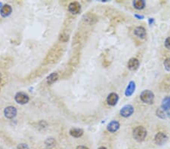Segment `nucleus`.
<instances>
[{
  "instance_id": "f257e3e1",
  "label": "nucleus",
  "mask_w": 170,
  "mask_h": 149,
  "mask_svg": "<svg viewBox=\"0 0 170 149\" xmlns=\"http://www.w3.org/2000/svg\"><path fill=\"white\" fill-rule=\"evenodd\" d=\"M63 54V49L58 46H55L52 47L49 52V53L46 56L45 59V62L46 64L49 63H55L58 62V59L61 57Z\"/></svg>"
},
{
  "instance_id": "f03ea898",
  "label": "nucleus",
  "mask_w": 170,
  "mask_h": 149,
  "mask_svg": "<svg viewBox=\"0 0 170 149\" xmlns=\"http://www.w3.org/2000/svg\"><path fill=\"white\" fill-rule=\"evenodd\" d=\"M147 133V129L142 126H136L132 131V135H133L134 139L138 142H141L145 139Z\"/></svg>"
},
{
  "instance_id": "7ed1b4c3",
  "label": "nucleus",
  "mask_w": 170,
  "mask_h": 149,
  "mask_svg": "<svg viewBox=\"0 0 170 149\" xmlns=\"http://www.w3.org/2000/svg\"><path fill=\"white\" fill-rule=\"evenodd\" d=\"M140 99H141V102L144 103L151 105L154 102V93L150 90H144L140 94Z\"/></svg>"
},
{
  "instance_id": "20e7f679",
  "label": "nucleus",
  "mask_w": 170,
  "mask_h": 149,
  "mask_svg": "<svg viewBox=\"0 0 170 149\" xmlns=\"http://www.w3.org/2000/svg\"><path fill=\"white\" fill-rule=\"evenodd\" d=\"M14 100L20 105H25L30 101V97L24 92H18L14 96Z\"/></svg>"
},
{
  "instance_id": "39448f33",
  "label": "nucleus",
  "mask_w": 170,
  "mask_h": 149,
  "mask_svg": "<svg viewBox=\"0 0 170 149\" xmlns=\"http://www.w3.org/2000/svg\"><path fill=\"white\" fill-rule=\"evenodd\" d=\"M134 113V107L132 105H126L120 109V114L122 117L127 118L132 115Z\"/></svg>"
},
{
  "instance_id": "423d86ee",
  "label": "nucleus",
  "mask_w": 170,
  "mask_h": 149,
  "mask_svg": "<svg viewBox=\"0 0 170 149\" xmlns=\"http://www.w3.org/2000/svg\"><path fill=\"white\" fill-rule=\"evenodd\" d=\"M18 114V110L14 106H10L6 107L4 109V115L6 118L8 119H13L16 117Z\"/></svg>"
},
{
  "instance_id": "0eeeda50",
  "label": "nucleus",
  "mask_w": 170,
  "mask_h": 149,
  "mask_svg": "<svg viewBox=\"0 0 170 149\" xmlns=\"http://www.w3.org/2000/svg\"><path fill=\"white\" fill-rule=\"evenodd\" d=\"M168 140V137L165 133L162 132H159L156 134L154 137L155 143L158 145H163Z\"/></svg>"
},
{
  "instance_id": "6e6552de",
  "label": "nucleus",
  "mask_w": 170,
  "mask_h": 149,
  "mask_svg": "<svg viewBox=\"0 0 170 149\" xmlns=\"http://www.w3.org/2000/svg\"><path fill=\"white\" fill-rule=\"evenodd\" d=\"M68 11L73 14H77L81 11V5L78 2H70L68 5Z\"/></svg>"
},
{
  "instance_id": "1a4fd4ad",
  "label": "nucleus",
  "mask_w": 170,
  "mask_h": 149,
  "mask_svg": "<svg viewBox=\"0 0 170 149\" xmlns=\"http://www.w3.org/2000/svg\"><path fill=\"white\" fill-rule=\"evenodd\" d=\"M119 101V96L116 93H111L107 97V103L111 106H115Z\"/></svg>"
},
{
  "instance_id": "9d476101",
  "label": "nucleus",
  "mask_w": 170,
  "mask_h": 149,
  "mask_svg": "<svg viewBox=\"0 0 170 149\" xmlns=\"http://www.w3.org/2000/svg\"><path fill=\"white\" fill-rule=\"evenodd\" d=\"M128 68L131 71H135L138 68L140 65L139 60L137 58L132 57L131 59H129V60L128 61Z\"/></svg>"
},
{
  "instance_id": "9b49d317",
  "label": "nucleus",
  "mask_w": 170,
  "mask_h": 149,
  "mask_svg": "<svg viewBox=\"0 0 170 149\" xmlns=\"http://www.w3.org/2000/svg\"><path fill=\"white\" fill-rule=\"evenodd\" d=\"M120 127V123L117 120H111L107 126V129L110 132H116Z\"/></svg>"
},
{
  "instance_id": "f8f14e48",
  "label": "nucleus",
  "mask_w": 170,
  "mask_h": 149,
  "mask_svg": "<svg viewBox=\"0 0 170 149\" xmlns=\"http://www.w3.org/2000/svg\"><path fill=\"white\" fill-rule=\"evenodd\" d=\"M134 34L136 35L138 38H141V39H144L147 36V32L144 27L143 26H137L134 30Z\"/></svg>"
},
{
  "instance_id": "ddd939ff",
  "label": "nucleus",
  "mask_w": 170,
  "mask_h": 149,
  "mask_svg": "<svg viewBox=\"0 0 170 149\" xmlns=\"http://www.w3.org/2000/svg\"><path fill=\"white\" fill-rule=\"evenodd\" d=\"M12 12V8L10 5L5 4V5H2V7L0 9V14L3 17H7L10 15Z\"/></svg>"
},
{
  "instance_id": "4468645a",
  "label": "nucleus",
  "mask_w": 170,
  "mask_h": 149,
  "mask_svg": "<svg viewBox=\"0 0 170 149\" xmlns=\"http://www.w3.org/2000/svg\"><path fill=\"white\" fill-rule=\"evenodd\" d=\"M135 88H136V85H135V82L134 81H131L129 83L128 86L126 87V90H125V96L129 97L131 96L134 93H135Z\"/></svg>"
},
{
  "instance_id": "2eb2a0df",
  "label": "nucleus",
  "mask_w": 170,
  "mask_h": 149,
  "mask_svg": "<svg viewBox=\"0 0 170 149\" xmlns=\"http://www.w3.org/2000/svg\"><path fill=\"white\" fill-rule=\"evenodd\" d=\"M69 133L71 136L74 137V138H79L83 135L84 131L81 128H71L69 131Z\"/></svg>"
},
{
  "instance_id": "dca6fc26",
  "label": "nucleus",
  "mask_w": 170,
  "mask_h": 149,
  "mask_svg": "<svg viewBox=\"0 0 170 149\" xmlns=\"http://www.w3.org/2000/svg\"><path fill=\"white\" fill-rule=\"evenodd\" d=\"M59 78V75L57 72H52L49 75H48L47 78H46V83H47L49 85L54 84L55 82H56L57 81Z\"/></svg>"
},
{
  "instance_id": "f3484780",
  "label": "nucleus",
  "mask_w": 170,
  "mask_h": 149,
  "mask_svg": "<svg viewBox=\"0 0 170 149\" xmlns=\"http://www.w3.org/2000/svg\"><path fill=\"white\" fill-rule=\"evenodd\" d=\"M133 7L137 10H142L145 7V1L144 0H135L132 2Z\"/></svg>"
},
{
  "instance_id": "a211bd4d",
  "label": "nucleus",
  "mask_w": 170,
  "mask_h": 149,
  "mask_svg": "<svg viewBox=\"0 0 170 149\" xmlns=\"http://www.w3.org/2000/svg\"><path fill=\"white\" fill-rule=\"evenodd\" d=\"M161 108L163 111H168L170 110V96H167L163 99L161 105Z\"/></svg>"
},
{
  "instance_id": "6ab92c4d",
  "label": "nucleus",
  "mask_w": 170,
  "mask_h": 149,
  "mask_svg": "<svg viewBox=\"0 0 170 149\" xmlns=\"http://www.w3.org/2000/svg\"><path fill=\"white\" fill-rule=\"evenodd\" d=\"M55 140L53 138H49L46 140L45 141V144H46V146L48 147V148H52L55 145Z\"/></svg>"
},
{
  "instance_id": "aec40b11",
  "label": "nucleus",
  "mask_w": 170,
  "mask_h": 149,
  "mask_svg": "<svg viewBox=\"0 0 170 149\" xmlns=\"http://www.w3.org/2000/svg\"><path fill=\"white\" fill-rule=\"evenodd\" d=\"M69 36H70V35H69V34H67V32H61L59 35L60 41H63V42H66V41H67L69 40Z\"/></svg>"
},
{
  "instance_id": "412c9836",
  "label": "nucleus",
  "mask_w": 170,
  "mask_h": 149,
  "mask_svg": "<svg viewBox=\"0 0 170 149\" xmlns=\"http://www.w3.org/2000/svg\"><path fill=\"white\" fill-rule=\"evenodd\" d=\"M163 65H164V68L166 71H170V57L166 58V59L164 60L163 62Z\"/></svg>"
},
{
  "instance_id": "4be33fe9",
  "label": "nucleus",
  "mask_w": 170,
  "mask_h": 149,
  "mask_svg": "<svg viewBox=\"0 0 170 149\" xmlns=\"http://www.w3.org/2000/svg\"><path fill=\"white\" fill-rule=\"evenodd\" d=\"M17 149H29V147H28L27 144H25V143H21V144H19L18 145Z\"/></svg>"
},
{
  "instance_id": "5701e85b",
  "label": "nucleus",
  "mask_w": 170,
  "mask_h": 149,
  "mask_svg": "<svg viewBox=\"0 0 170 149\" xmlns=\"http://www.w3.org/2000/svg\"><path fill=\"white\" fill-rule=\"evenodd\" d=\"M164 44H165V47H166L167 49L170 50V37H168V38L165 40Z\"/></svg>"
},
{
  "instance_id": "b1692460",
  "label": "nucleus",
  "mask_w": 170,
  "mask_h": 149,
  "mask_svg": "<svg viewBox=\"0 0 170 149\" xmlns=\"http://www.w3.org/2000/svg\"><path fill=\"white\" fill-rule=\"evenodd\" d=\"M134 17H135V18H137L138 20H143V19L144 18V17L143 15H139V14H135L134 15Z\"/></svg>"
},
{
  "instance_id": "393cba45",
  "label": "nucleus",
  "mask_w": 170,
  "mask_h": 149,
  "mask_svg": "<svg viewBox=\"0 0 170 149\" xmlns=\"http://www.w3.org/2000/svg\"><path fill=\"white\" fill-rule=\"evenodd\" d=\"M76 149H88V148L87 147H85V146L79 145V146H78V147H76Z\"/></svg>"
},
{
  "instance_id": "a878e982",
  "label": "nucleus",
  "mask_w": 170,
  "mask_h": 149,
  "mask_svg": "<svg viewBox=\"0 0 170 149\" xmlns=\"http://www.w3.org/2000/svg\"><path fill=\"white\" fill-rule=\"evenodd\" d=\"M148 21H149V24L152 25L153 23V22H154V19H153V18H149Z\"/></svg>"
},
{
  "instance_id": "bb28decb",
  "label": "nucleus",
  "mask_w": 170,
  "mask_h": 149,
  "mask_svg": "<svg viewBox=\"0 0 170 149\" xmlns=\"http://www.w3.org/2000/svg\"><path fill=\"white\" fill-rule=\"evenodd\" d=\"M98 149H107V147H100L99 148H98Z\"/></svg>"
},
{
  "instance_id": "cd10ccee",
  "label": "nucleus",
  "mask_w": 170,
  "mask_h": 149,
  "mask_svg": "<svg viewBox=\"0 0 170 149\" xmlns=\"http://www.w3.org/2000/svg\"><path fill=\"white\" fill-rule=\"evenodd\" d=\"M2 2H0V8H2Z\"/></svg>"
}]
</instances>
